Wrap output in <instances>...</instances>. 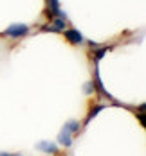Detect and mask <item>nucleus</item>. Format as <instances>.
I'll use <instances>...</instances> for the list:
<instances>
[{"instance_id": "39448f33", "label": "nucleus", "mask_w": 146, "mask_h": 156, "mask_svg": "<svg viewBox=\"0 0 146 156\" xmlns=\"http://www.w3.org/2000/svg\"><path fill=\"white\" fill-rule=\"evenodd\" d=\"M58 144H62L63 147H70V145H72V135H70L69 131L62 129L60 135H58Z\"/></svg>"}, {"instance_id": "1a4fd4ad", "label": "nucleus", "mask_w": 146, "mask_h": 156, "mask_svg": "<svg viewBox=\"0 0 146 156\" xmlns=\"http://www.w3.org/2000/svg\"><path fill=\"white\" fill-rule=\"evenodd\" d=\"M94 92V83H87L85 84V94H92Z\"/></svg>"}, {"instance_id": "f03ea898", "label": "nucleus", "mask_w": 146, "mask_h": 156, "mask_svg": "<svg viewBox=\"0 0 146 156\" xmlns=\"http://www.w3.org/2000/svg\"><path fill=\"white\" fill-rule=\"evenodd\" d=\"M63 34H65V40L69 43H72V45H83L85 43V38L78 29H65Z\"/></svg>"}, {"instance_id": "0eeeda50", "label": "nucleus", "mask_w": 146, "mask_h": 156, "mask_svg": "<svg viewBox=\"0 0 146 156\" xmlns=\"http://www.w3.org/2000/svg\"><path fill=\"white\" fill-rule=\"evenodd\" d=\"M103 109H105V106H103V104H97L96 108H92L90 111H88V117H87L85 124H88V122H90V120H92V119H94V117L97 115V113H99V111H103Z\"/></svg>"}, {"instance_id": "7ed1b4c3", "label": "nucleus", "mask_w": 146, "mask_h": 156, "mask_svg": "<svg viewBox=\"0 0 146 156\" xmlns=\"http://www.w3.org/2000/svg\"><path fill=\"white\" fill-rule=\"evenodd\" d=\"M52 22L51 23H47V25H43L42 27V31H52V32H63L65 27H67V20H63V18H51Z\"/></svg>"}, {"instance_id": "20e7f679", "label": "nucleus", "mask_w": 146, "mask_h": 156, "mask_svg": "<svg viewBox=\"0 0 146 156\" xmlns=\"http://www.w3.org/2000/svg\"><path fill=\"white\" fill-rule=\"evenodd\" d=\"M36 149L38 151H42V153H47V154H58V145L56 144H52V142H40V144H36Z\"/></svg>"}, {"instance_id": "9d476101", "label": "nucleus", "mask_w": 146, "mask_h": 156, "mask_svg": "<svg viewBox=\"0 0 146 156\" xmlns=\"http://www.w3.org/2000/svg\"><path fill=\"white\" fill-rule=\"evenodd\" d=\"M0 156H20V154H11V153H0Z\"/></svg>"}, {"instance_id": "6e6552de", "label": "nucleus", "mask_w": 146, "mask_h": 156, "mask_svg": "<svg viewBox=\"0 0 146 156\" xmlns=\"http://www.w3.org/2000/svg\"><path fill=\"white\" fill-rule=\"evenodd\" d=\"M107 50H108V48H99V50H97L96 54H94V59H96V63H99V59H101V58H103V56H105V54H107Z\"/></svg>"}, {"instance_id": "423d86ee", "label": "nucleus", "mask_w": 146, "mask_h": 156, "mask_svg": "<svg viewBox=\"0 0 146 156\" xmlns=\"http://www.w3.org/2000/svg\"><path fill=\"white\" fill-rule=\"evenodd\" d=\"M80 127H81V124L78 122V120H74V119H70V120H67V122H65V126H63V129H65V131H69L70 135H74V133H78V131H80Z\"/></svg>"}, {"instance_id": "f257e3e1", "label": "nucleus", "mask_w": 146, "mask_h": 156, "mask_svg": "<svg viewBox=\"0 0 146 156\" xmlns=\"http://www.w3.org/2000/svg\"><path fill=\"white\" fill-rule=\"evenodd\" d=\"M25 34H29V25H25V23H13V25H9L6 31L2 32V36H7V38H22V36H25Z\"/></svg>"}]
</instances>
